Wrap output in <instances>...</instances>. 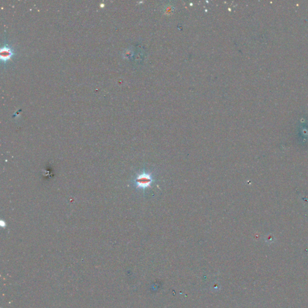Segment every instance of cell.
Segmentation results:
<instances>
[{"label":"cell","instance_id":"7a4b0ae2","mask_svg":"<svg viewBox=\"0 0 308 308\" xmlns=\"http://www.w3.org/2000/svg\"><path fill=\"white\" fill-rule=\"evenodd\" d=\"M13 55V50L8 45H4L0 50V57L3 62H6Z\"/></svg>","mask_w":308,"mask_h":308},{"label":"cell","instance_id":"6da1fadb","mask_svg":"<svg viewBox=\"0 0 308 308\" xmlns=\"http://www.w3.org/2000/svg\"><path fill=\"white\" fill-rule=\"evenodd\" d=\"M155 182V179L154 173L145 170L137 174L133 180V183L136 189L143 191L151 187Z\"/></svg>","mask_w":308,"mask_h":308}]
</instances>
